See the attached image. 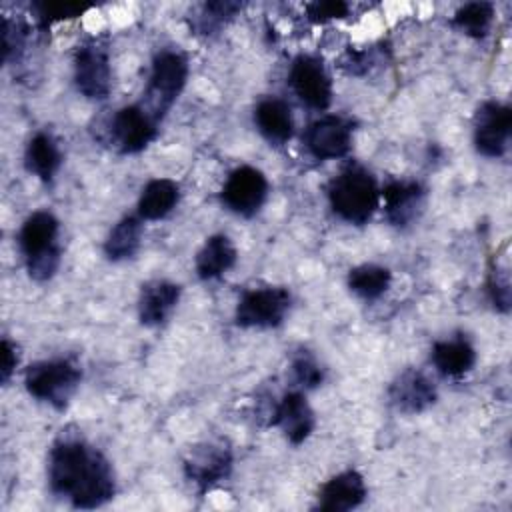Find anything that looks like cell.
<instances>
[{
    "mask_svg": "<svg viewBox=\"0 0 512 512\" xmlns=\"http://www.w3.org/2000/svg\"><path fill=\"white\" fill-rule=\"evenodd\" d=\"M268 180L254 166H238L232 170L220 190L222 204L242 218H252L266 202Z\"/></svg>",
    "mask_w": 512,
    "mask_h": 512,
    "instance_id": "11",
    "label": "cell"
},
{
    "mask_svg": "<svg viewBox=\"0 0 512 512\" xmlns=\"http://www.w3.org/2000/svg\"><path fill=\"white\" fill-rule=\"evenodd\" d=\"M292 296L284 286H264L246 290L234 312V322L242 328H276L284 322Z\"/></svg>",
    "mask_w": 512,
    "mask_h": 512,
    "instance_id": "7",
    "label": "cell"
},
{
    "mask_svg": "<svg viewBox=\"0 0 512 512\" xmlns=\"http://www.w3.org/2000/svg\"><path fill=\"white\" fill-rule=\"evenodd\" d=\"M288 84L302 104L312 110H326L332 102V80L318 56L298 54L288 70Z\"/></svg>",
    "mask_w": 512,
    "mask_h": 512,
    "instance_id": "8",
    "label": "cell"
},
{
    "mask_svg": "<svg viewBox=\"0 0 512 512\" xmlns=\"http://www.w3.org/2000/svg\"><path fill=\"white\" fill-rule=\"evenodd\" d=\"M182 288L170 280H150L138 296V318L144 326H162L180 302Z\"/></svg>",
    "mask_w": 512,
    "mask_h": 512,
    "instance_id": "18",
    "label": "cell"
},
{
    "mask_svg": "<svg viewBox=\"0 0 512 512\" xmlns=\"http://www.w3.org/2000/svg\"><path fill=\"white\" fill-rule=\"evenodd\" d=\"M270 424L278 426L290 444L294 446L302 444L312 434L316 424L314 410L310 408L304 392L302 390L286 392L274 404Z\"/></svg>",
    "mask_w": 512,
    "mask_h": 512,
    "instance_id": "15",
    "label": "cell"
},
{
    "mask_svg": "<svg viewBox=\"0 0 512 512\" xmlns=\"http://www.w3.org/2000/svg\"><path fill=\"white\" fill-rule=\"evenodd\" d=\"M236 248L232 240L224 234H214L206 238L196 254V274L200 280H216L226 274L236 264Z\"/></svg>",
    "mask_w": 512,
    "mask_h": 512,
    "instance_id": "22",
    "label": "cell"
},
{
    "mask_svg": "<svg viewBox=\"0 0 512 512\" xmlns=\"http://www.w3.org/2000/svg\"><path fill=\"white\" fill-rule=\"evenodd\" d=\"M180 200V186L170 178H154L150 180L138 198L136 214L142 220H162L166 218Z\"/></svg>",
    "mask_w": 512,
    "mask_h": 512,
    "instance_id": "23",
    "label": "cell"
},
{
    "mask_svg": "<svg viewBox=\"0 0 512 512\" xmlns=\"http://www.w3.org/2000/svg\"><path fill=\"white\" fill-rule=\"evenodd\" d=\"M90 6L86 4H72V2H36L32 4V10L36 14L38 26L42 30L50 28L58 20H70L86 12Z\"/></svg>",
    "mask_w": 512,
    "mask_h": 512,
    "instance_id": "29",
    "label": "cell"
},
{
    "mask_svg": "<svg viewBox=\"0 0 512 512\" xmlns=\"http://www.w3.org/2000/svg\"><path fill=\"white\" fill-rule=\"evenodd\" d=\"M366 482L358 470H344L326 480L316 496V508L322 512H348L366 500Z\"/></svg>",
    "mask_w": 512,
    "mask_h": 512,
    "instance_id": "17",
    "label": "cell"
},
{
    "mask_svg": "<svg viewBox=\"0 0 512 512\" xmlns=\"http://www.w3.org/2000/svg\"><path fill=\"white\" fill-rule=\"evenodd\" d=\"M512 134V108L508 104L486 100L474 114V148L486 158L506 154Z\"/></svg>",
    "mask_w": 512,
    "mask_h": 512,
    "instance_id": "9",
    "label": "cell"
},
{
    "mask_svg": "<svg viewBox=\"0 0 512 512\" xmlns=\"http://www.w3.org/2000/svg\"><path fill=\"white\" fill-rule=\"evenodd\" d=\"M392 282V272L378 264H360L348 272V288L362 300L380 298Z\"/></svg>",
    "mask_w": 512,
    "mask_h": 512,
    "instance_id": "25",
    "label": "cell"
},
{
    "mask_svg": "<svg viewBox=\"0 0 512 512\" xmlns=\"http://www.w3.org/2000/svg\"><path fill=\"white\" fill-rule=\"evenodd\" d=\"M332 212L348 224H366L380 206V188L376 178L358 164L340 170L326 188Z\"/></svg>",
    "mask_w": 512,
    "mask_h": 512,
    "instance_id": "2",
    "label": "cell"
},
{
    "mask_svg": "<svg viewBox=\"0 0 512 512\" xmlns=\"http://www.w3.org/2000/svg\"><path fill=\"white\" fill-rule=\"evenodd\" d=\"M58 232L60 222L48 210L32 212L18 232V246L24 256L28 276L36 282L50 280L60 266Z\"/></svg>",
    "mask_w": 512,
    "mask_h": 512,
    "instance_id": "3",
    "label": "cell"
},
{
    "mask_svg": "<svg viewBox=\"0 0 512 512\" xmlns=\"http://www.w3.org/2000/svg\"><path fill=\"white\" fill-rule=\"evenodd\" d=\"M62 164V150L52 134L36 132L24 152V166L42 182H52Z\"/></svg>",
    "mask_w": 512,
    "mask_h": 512,
    "instance_id": "21",
    "label": "cell"
},
{
    "mask_svg": "<svg viewBox=\"0 0 512 512\" xmlns=\"http://www.w3.org/2000/svg\"><path fill=\"white\" fill-rule=\"evenodd\" d=\"M240 10H242L240 2H228V0L204 2L200 10L190 18V28L196 34L210 36L218 32L222 26H226Z\"/></svg>",
    "mask_w": 512,
    "mask_h": 512,
    "instance_id": "26",
    "label": "cell"
},
{
    "mask_svg": "<svg viewBox=\"0 0 512 512\" xmlns=\"http://www.w3.org/2000/svg\"><path fill=\"white\" fill-rule=\"evenodd\" d=\"M424 188L416 180H392L380 190L386 220L396 228L410 226L422 212Z\"/></svg>",
    "mask_w": 512,
    "mask_h": 512,
    "instance_id": "16",
    "label": "cell"
},
{
    "mask_svg": "<svg viewBox=\"0 0 512 512\" xmlns=\"http://www.w3.org/2000/svg\"><path fill=\"white\" fill-rule=\"evenodd\" d=\"M48 486L74 508L92 510L116 494V476L106 456L82 438H60L48 456Z\"/></svg>",
    "mask_w": 512,
    "mask_h": 512,
    "instance_id": "1",
    "label": "cell"
},
{
    "mask_svg": "<svg viewBox=\"0 0 512 512\" xmlns=\"http://www.w3.org/2000/svg\"><path fill=\"white\" fill-rule=\"evenodd\" d=\"M430 358L442 376L460 378L474 368L476 350L466 336H454L434 342Z\"/></svg>",
    "mask_w": 512,
    "mask_h": 512,
    "instance_id": "20",
    "label": "cell"
},
{
    "mask_svg": "<svg viewBox=\"0 0 512 512\" xmlns=\"http://www.w3.org/2000/svg\"><path fill=\"white\" fill-rule=\"evenodd\" d=\"M74 84L88 100H104L112 88L108 42L102 36L84 40L74 52Z\"/></svg>",
    "mask_w": 512,
    "mask_h": 512,
    "instance_id": "6",
    "label": "cell"
},
{
    "mask_svg": "<svg viewBox=\"0 0 512 512\" xmlns=\"http://www.w3.org/2000/svg\"><path fill=\"white\" fill-rule=\"evenodd\" d=\"M388 398L398 412L420 414L436 402L438 392L434 382L424 372L406 368L390 382Z\"/></svg>",
    "mask_w": 512,
    "mask_h": 512,
    "instance_id": "14",
    "label": "cell"
},
{
    "mask_svg": "<svg viewBox=\"0 0 512 512\" xmlns=\"http://www.w3.org/2000/svg\"><path fill=\"white\" fill-rule=\"evenodd\" d=\"M232 450L224 442H202L184 460V476L204 494L232 472Z\"/></svg>",
    "mask_w": 512,
    "mask_h": 512,
    "instance_id": "12",
    "label": "cell"
},
{
    "mask_svg": "<svg viewBox=\"0 0 512 512\" xmlns=\"http://www.w3.org/2000/svg\"><path fill=\"white\" fill-rule=\"evenodd\" d=\"M486 290H488V298L492 302V306L498 312H508L510 310V278H508V270L500 268V266H492L488 280H486Z\"/></svg>",
    "mask_w": 512,
    "mask_h": 512,
    "instance_id": "30",
    "label": "cell"
},
{
    "mask_svg": "<svg viewBox=\"0 0 512 512\" xmlns=\"http://www.w3.org/2000/svg\"><path fill=\"white\" fill-rule=\"evenodd\" d=\"M188 80V60L178 50H162L154 56L144 100L140 102L158 122L178 100Z\"/></svg>",
    "mask_w": 512,
    "mask_h": 512,
    "instance_id": "5",
    "label": "cell"
},
{
    "mask_svg": "<svg viewBox=\"0 0 512 512\" xmlns=\"http://www.w3.org/2000/svg\"><path fill=\"white\" fill-rule=\"evenodd\" d=\"M350 12V6L342 0H322V2H312L306 6V14L312 22L322 24L334 18H344Z\"/></svg>",
    "mask_w": 512,
    "mask_h": 512,
    "instance_id": "31",
    "label": "cell"
},
{
    "mask_svg": "<svg viewBox=\"0 0 512 512\" xmlns=\"http://www.w3.org/2000/svg\"><path fill=\"white\" fill-rule=\"evenodd\" d=\"M158 120L140 104H130L114 112L108 134L120 154L142 152L158 134Z\"/></svg>",
    "mask_w": 512,
    "mask_h": 512,
    "instance_id": "10",
    "label": "cell"
},
{
    "mask_svg": "<svg viewBox=\"0 0 512 512\" xmlns=\"http://www.w3.org/2000/svg\"><path fill=\"white\" fill-rule=\"evenodd\" d=\"M82 380L80 366L70 358L40 360L26 368L24 386L30 396L64 410L76 394Z\"/></svg>",
    "mask_w": 512,
    "mask_h": 512,
    "instance_id": "4",
    "label": "cell"
},
{
    "mask_svg": "<svg viewBox=\"0 0 512 512\" xmlns=\"http://www.w3.org/2000/svg\"><path fill=\"white\" fill-rule=\"evenodd\" d=\"M2 364H0V380L2 384H6L10 380V376L14 374L20 354H18V346L14 342H10L8 338H2Z\"/></svg>",
    "mask_w": 512,
    "mask_h": 512,
    "instance_id": "32",
    "label": "cell"
},
{
    "mask_svg": "<svg viewBox=\"0 0 512 512\" xmlns=\"http://www.w3.org/2000/svg\"><path fill=\"white\" fill-rule=\"evenodd\" d=\"M354 122L340 114H326L304 130V146L316 160H336L352 146Z\"/></svg>",
    "mask_w": 512,
    "mask_h": 512,
    "instance_id": "13",
    "label": "cell"
},
{
    "mask_svg": "<svg viewBox=\"0 0 512 512\" xmlns=\"http://www.w3.org/2000/svg\"><path fill=\"white\" fill-rule=\"evenodd\" d=\"M292 378L298 388L314 390L324 382V368L308 350H298L292 358Z\"/></svg>",
    "mask_w": 512,
    "mask_h": 512,
    "instance_id": "28",
    "label": "cell"
},
{
    "mask_svg": "<svg viewBox=\"0 0 512 512\" xmlns=\"http://www.w3.org/2000/svg\"><path fill=\"white\" fill-rule=\"evenodd\" d=\"M494 20V6L490 2H468L452 16V26L470 38H484Z\"/></svg>",
    "mask_w": 512,
    "mask_h": 512,
    "instance_id": "27",
    "label": "cell"
},
{
    "mask_svg": "<svg viewBox=\"0 0 512 512\" xmlns=\"http://www.w3.org/2000/svg\"><path fill=\"white\" fill-rule=\"evenodd\" d=\"M142 238V218L138 214H128L120 218L104 240V254L112 262L132 258L140 248Z\"/></svg>",
    "mask_w": 512,
    "mask_h": 512,
    "instance_id": "24",
    "label": "cell"
},
{
    "mask_svg": "<svg viewBox=\"0 0 512 512\" xmlns=\"http://www.w3.org/2000/svg\"><path fill=\"white\" fill-rule=\"evenodd\" d=\"M258 132L272 144L282 146L294 134V118L290 106L280 98H264L254 108Z\"/></svg>",
    "mask_w": 512,
    "mask_h": 512,
    "instance_id": "19",
    "label": "cell"
}]
</instances>
